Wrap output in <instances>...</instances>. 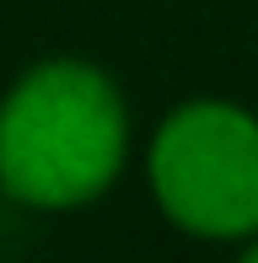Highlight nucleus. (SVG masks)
<instances>
[{"instance_id": "f257e3e1", "label": "nucleus", "mask_w": 258, "mask_h": 263, "mask_svg": "<svg viewBox=\"0 0 258 263\" xmlns=\"http://www.w3.org/2000/svg\"><path fill=\"white\" fill-rule=\"evenodd\" d=\"M129 161L119 81L76 54L22 70L0 97V194L27 210H81Z\"/></svg>"}, {"instance_id": "f03ea898", "label": "nucleus", "mask_w": 258, "mask_h": 263, "mask_svg": "<svg viewBox=\"0 0 258 263\" xmlns=\"http://www.w3.org/2000/svg\"><path fill=\"white\" fill-rule=\"evenodd\" d=\"M145 183L183 236H258V118L226 97L172 107L145 151Z\"/></svg>"}, {"instance_id": "7ed1b4c3", "label": "nucleus", "mask_w": 258, "mask_h": 263, "mask_svg": "<svg viewBox=\"0 0 258 263\" xmlns=\"http://www.w3.org/2000/svg\"><path fill=\"white\" fill-rule=\"evenodd\" d=\"M237 263H258V236H248V247H242V258Z\"/></svg>"}]
</instances>
